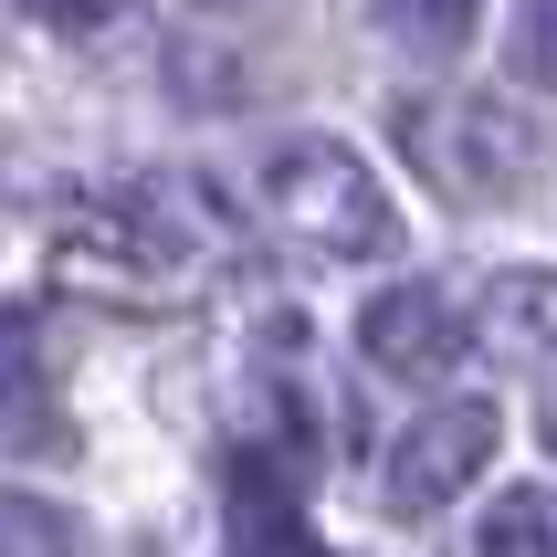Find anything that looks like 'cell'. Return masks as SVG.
<instances>
[{
	"instance_id": "cell-1",
	"label": "cell",
	"mask_w": 557,
	"mask_h": 557,
	"mask_svg": "<svg viewBox=\"0 0 557 557\" xmlns=\"http://www.w3.org/2000/svg\"><path fill=\"white\" fill-rule=\"evenodd\" d=\"M211 252V221L189 211L180 189H95L74 200L53 232V284H85V295H180L189 263Z\"/></svg>"
},
{
	"instance_id": "cell-3",
	"label": "cell",
	"mask_w": 557,
	"mask_h": 557,
	"mask_svg": "<svg viewBox=\"0 0 557 557\" xmlns=\"http://www.w3.org/2000/svg\"><path fill=\"white\" fill-rule=\"evenodd\" d=\"M389 137L442 200H463V211H505V200H527L547 148H536V126L516 106H484V95H400L389 106Z\"/></svg>"
},
{
	"instance_id": "cell-9",
	"label": "cell",
	"mask_w": 557,
	"mask_h": 557,
	"mask_svg": "<svg viewBox=\"0 0 557 557\" xmlns=\"http://www.w3.org/2000/svg\"><path fill=\"white\" fill-rule=\"evenodd\" d=\"M0 557H74V527L42 495H0Z\"/></svg>"
},
{
	"instance_id": "cell-2",
	"label": "cell",
	"mask_w": 557,
	"mask_h": 557,
	"mask_svg": "<svg viewBox=\"0 0 557 557\" xmlns=\"http://www.w3.org/2000/svg\"><path fill=\"white\" fill-rule=\"evenodd\" d=\"M252 200L315 263H379V252L400 243V200L379 189V169L347 137H274L263 169H252Z\"/></svg>"
},
{
	"instance_id": "cell-10",
	"label": "cell",
	"mask_w": 557,
	"mask_h": 557,
	"mask_svg": "<svg viewBox=\"0 0 557 557\" xmlns=\"http://www.w3.org/2000/svg\"><path fill=\"white\" fill-rule=\"evenodd\" d=\"M32 337H42V326H32V306H0V410L32 389Z\"/></svg>"
},
{
	"instance_id": "cell-5",
	"label": "cell",
	"mask_w": 557,
	"mask_h": 557,
	"mask_svg": "<svg viewBox=\"0 0 557 557\" xmlns=\"http://www.w3.org/2000/svg\"><path fill=\"white\" fill-rule=\"evenodd\" d=\"M358 347H369V369H389V379H442L453 358H463V306H453L442 284L400 274V284H379V295H369Z\"/></svg>"
},
{
	"instance_id": "cell-4",
	"label": "cell",
	"mask_w": 557,
	"mask_h": 557,
	"mask_svg": "<svg viewBox=\"0 0 557 557\" xmlns=\"http://www.w3.org/2000/svg\"><path fill=\"white\" fill-rule=\"evenodd\" d=\"M495 432H505L495 400H432L400 442H389V473H379L389 516H442L453 495H473V484H484V453H495Z\"/></svg>"
},
{
	"instance_id": "cell-7",
	"label": "cell",
	"mask_w": 557,
	"mask_h": 557,
	"mask_svg": "<svg viewBox=\"0 0 557 557\" xmlns=\"http://www.w3.org/2000/svg\"><path fill=\"white\" fill-rule=\"evenodd\" d=\"M473 22H484V0H379V32L421 63H453L473 42Z\"/></svg>"
},
{
	"instance_id": "cell-11",
	"label": "cell",
	"mask_w": 557,
	"mask_h": 557,
	"mask_svg": "<svg viewBox=\"0 0 557 557\" xmlns=\"http://www.w3.org/2000/svg\"><path fill=\"white\" fill-rule=\"evenodd\" d=\"M22 11H32V22H53V32H106L126 0H22Z\"/></svg>"
},
{
	"instance_id": "cell-8",
	"label": "cell",
	"mask_w": 557,
	"mask_h": 557,
	"mask_svg": "<svg viewBox=\"0 0 557 557\" xmlns=\"http://www.w3.org/2000/svg\"><path fill=\"white\" fill-rule=\"evenodd\" d=\"M473 557H557L547 547V484H505L473 527Z\"/></svg>"
},
{
	"instance_id": "cell-6",
	"label": "cell",
	"mask_w": 557,
	"mask_h": 557,
	"mask_svg": "<svg viewBox=\"0 0 557 557\" xmlns=\"http://www.w3.org/2000/svg\"><path fill=\"white\" fill-rule=\"evenodd\" d=\"M473 326H484V337L505 347V358H516V369H547V274H536V263H505L495 284H484V306H473Z\"/></svg>"
}]
</instances>
